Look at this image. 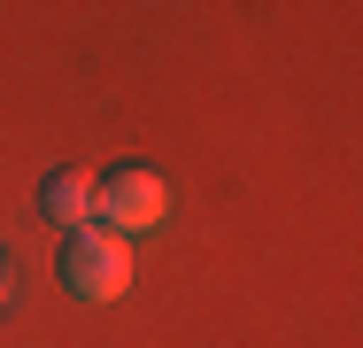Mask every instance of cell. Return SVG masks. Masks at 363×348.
Returning a JSON list of instances; mask_svg holds the SVG:
<instances>
[{"instance_id": "obj_3", "label": "cell", "mask_w": 363, "mask_h": 348, "mask_svg": "<svg viewBox=\"0 0 363 348\" xmlns=\"http://www.w3.org/2000/svg\"><path fill=\"white\" fill-rule=\"evenodd\" d=\"M39 209H47V224H85V217H93V178L55 170V178L39 186Z\"/></svg>"}, {"instance_id": "obj_2", "label": "cell", "mask_w": 363, "mask_h": 348, "mask_svg": "<svg viewBox=\"0 0 363 348\" xmlns=\"http://www.w3.org/2000/svg\"><path fill=\"white\" fill-rule=\"evenodd\" d=\"M162 209H170V194H162V178L140 170V163L93 178V217H101V232H116V240H124V232H155Z\"/></svg>"}, {"instance_id": "obj_4", "label": "cell", "mask_w": 363, "mask_h": 348, "mask_svg": "<svg viewBox=\"0 0 363 348\" xmlns=\"http://www.w3.org/2000/svg\"><path fill=\"white\" fill-rule=\"evenodd\" d=\"M0 294H8V263H0Z\"/></svg>"}, {"instance_id": "obj_1", "label": "cell", "mask_w": 363, "mask_h": 348, "mask_svg": "<svg viewBox=\"0 0 363 348\" xmlns=\"http://www.w3.org/2000/svg\"><path fill=\"white\" fill-rule=\"evenodd\" d=\"M62 286H70L77 302H116L124 286H132V240H116V232H101V224H77L70 240H62Z\"/></svg>"}]
</instances>
